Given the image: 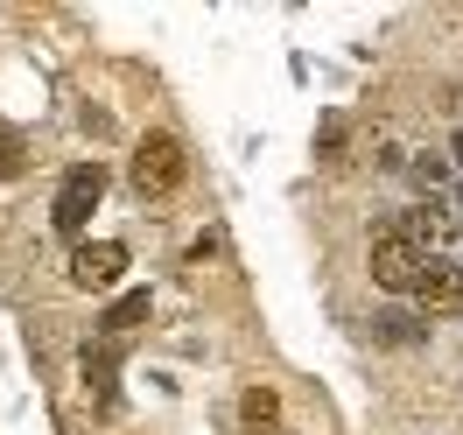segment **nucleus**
<instances>
[{"mask_svg": "<svg viewBox=\"0 0 463 435\" xmlns=\"http://www.w3.org/2000/svg\"><path fill=\"white\" fill-rule=\"evenodd\" d=\"M99 197H106V169H99V162H78V169L63 175V190H57V211H50V218H57V232L78 239Z\"/></svg>", "mask_w": 463, "mask_h": 435, "instance_id": "7ed1b4c3", "label": "nucleus"}, {"mask_svg": "<svg viewBox=\"0 0 463 435\" xmlns=\"http://www.w3.org/2000/svg\"><path fill=\"white\" fill-rule=\"evenodd\" d=\"M78 373H85V386L99 393V407L113 414V407H119V351H113V345H85Z\"/></svg>", "mask_w": 463, "mask_h": 435, "instance_id": "423d86ee", "label": "nucleus"}, {"mask_svg": "<svg viewBox=\"0 0 463 435\" xmlns=\"http://www.w3.org/2000/svg\"><path fill=\"white\" fill-rule=\"evenodd\" d=\"M239 414H246V429H253V435H274V421H281V393H274V386H246V393H239Z\"/></svg>", "mask_w": 463, "mask_h": 435, "instance_id": "6e6552de", "label": "nucleus"}, {"mask_svg": "<svg viewBox=\"0 0 463 435\" xmlns=\"http://www.w3.org/2000/svg\"><path fill=\"white\" fill-rule=\"evenodd\" d=\"M323 155H345V119H323Z\"/></svg>", "mask_w": 463, "mask_h": 435, "instance_id": "9b49d317", "label": "nucleus"}, {"mask_svg": "<svg viewBox=\"0 0 463 435\" xmlns=\"http://www.w3.org/2000/svg\"><path fill=\"white\" fill-rule=\"evenodd\" d=\"M421 330H429V323L414 317V309H379V323H373V337H379V345H414Z\"/></svg>", "mask_w": 463, "mask_h": 435, "instance_id": "1a4fd4ad", "label": "nucleus"}, {"mask_svg": "<svg viewBox=\"0 0 463 435\" xmlns=\"http://www.w3.org/2000/svg\"><path fill=\"white\" fill-rule=\"evenodd\" d=\"M393 225H401V232L414 239V246H421L429 260H442V253L457 246V232H449V211H435V203H414V211H401Z\"/></svg>", "mask_w": 463, "mask_h": 435, "instance_id": "39448f33", "label": "nucleus"}, {"mask_svg": "<svg viewBox=\"0 0 463 435\" xmlns=\"http://www.w3.org/2000/svg\"><path fill=\"white\" fill-rule=\"evenodd\" d=\"M274 435H281V429H274Z\"/></svg>", "mask_w": 463, "mask_h": 435, "instance_id": "ddd939ff", "label": "nucleus"}, {"mask_svg": "<svg viewBox=\"0 0 463 435\" xmlns=\"http://www.w3.org/2000/svg\"><path fill=\"white\" fill-rule=\"evenodd\" d=\"M429 267H435V260L401 232V225H379V232H373V281H379V288H393V295H421Z\"/></svg>", "mask_w": 463, "mask_h": 435, "instance_id": "f03ea898", "label": "nucleus"}, {"mask_svg": "<svg viewBox=\"0 0 463 435\" xmlns=\"http://www.w3.org/2000/svg\"><path fill=\"white\" fill-rule=\"evenodd\" d=\"M421 309L435 317H463V267H429V281H421Z\"/></svg>", "mask_w": 463, "mask_h": 435, "instance_id": "0eeeda50", "label": "nucleus"}, {"mask_svg": "<svg viewBox=\"0 0 463 435\" xmlns=\"http://www.w3.org/2000/svg\"><path fill=\"white\" fill-rule=\"evenodd\" d=\"M127 175H134V190H141L147 203H162V197H175V190H183V175H190V155H183V141H175V134H147V141L134 147Z\"/></svg>", "mask_w": 463, "mask_h": 435, "instance_id": "f257e3e1", "label": "nucleus"}, {"mask_svg": "<svg viewBox=\"0 0 463 435\" xmlns=\"http://www.w3.org/2000/svg\"><path fill=\"white\" fill-rule=\"evenodd\" d=\"M0 162H7V169H14V162H22V141H14V134H7V127H0Z\"/></svg>", "mask_w": 463, "mask_h": 435, "instance_id": "f8f14e48", "label": "nucleus"}, {"mask_svg": "<svg viewBox=\"0 0 463 435\" xmlns=\"http://www.w3.org/2000/svg\"><path fill=\"white\" fill-rule=\"evenodd\" d=\"M147 309H155V302H147V288L119 295L113 309H106V330H113V337H119V330H141V323H147Z\"/></svg>", "mask_w": 463, "mask_h": 435, "instance_id": "9d476101", "label": "nucleus"}, {"mask_svg": "<svg viewBox=\"0 0 463 435\" xmlns=\"http://www.w3.org/2000/svg\"><path fill=\"white\" fill-rule=\"evenodd\" d=\"M127 260H134V253H127L119 239H91V246L71 253V281H78V288H113L119 274H127Z\"/></svg>", "mask_w": 463, "mask_h": 435, "instance_id": "20e7f679", "label": "nucleus"}]
</instances>
